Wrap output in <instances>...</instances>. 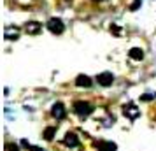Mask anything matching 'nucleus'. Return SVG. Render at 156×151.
I'll use <instances>...</instances> for the list:
<instances>
[{
	"label": "nucleus",
	"instance_id": "nucleus-5",
	"mask_svg": "<svg viewBox=\"0 0 156 151\" xmlns=\"http://www.w3.org/2000/svg\"><path fill=\"white\" fill-rule=\"evenodd\" d=\"M65 114H67V111H65V106L62 104V102L53 104V107H51V116H53V118H56V120H63Z\"/></svg>",
	"mask_w": 156,
	"mask_h": 151
},
{
	"label": "nucleus",
	"instance_id": "nucleus-18",
	"mask_svg": "<svg viewBox=\"0 0 156 151\" xmlns=\"http://www.w3.org/2000/svg\"><path fill=\"white\" fill-rule=\"evenodd\" d=\"M21 146H23V148H27V149H28V146H30V144H28V141H27V139H23V141H21Z\"/></svg>",
	"mask_w": 156,
	"mask_h": 151
},
{
	"label": "nucleus",
	"instance_id": "nucleus-8",
	"mask_svg": "<svg viewBox=\"0 0 156 151\" xmlns=\"http://www.w3.org/2000/svg\"><path fill=\"white\" fill-rule=\"evenodd\" d=\"M63 142H65V146H69V148H77L79 146V139H77V135H76L74 132H67Z\"/></svg>",
	"mask_w": 156,
	"mask_h": 151
},
{
	"label": "nucleus",
	"instance_id": "nucleus-6",
	"mask_svg": "<svg viewBox=\"0 0 156 151\" xmlns=\"http://www.w3.org/2000/svg\"><path fill=\"white\" fill-rule=\"evenodd\" d=\"M25 32L30 34V35H37V34L42 32V25L39 21H28V23H25Z\"/></svg>",
	"mask_w": 156,
	"mask_h": 151
},
{
	"label": "nucleus",
	"instance_id": "nucleus-7",
	"mask_svg": "<svg viewBox=\"0 0 156 151\" xmlns=\"http://www.w3.org/2000/svg\"><path fill=\"white\" fill-rule=\"evenodd\" d=\"M95 146H97V149L98 151H116L118 149L116 142H111V141H98Z\"/></svg>",
	"mask_w": 156,
	"mask_h": 151
},
{
	"label": "nucleus",
	"instance_id": "nucleus-14",
	"mask_svg": "<svg viewBox=\"0 0 156 151\" xmlns=\"http://www.w3.org/2000/svg\"><path fill=\"white\" fill-rule=\"evenodd\" d=\"M156 95H151V93H146V95H142L140 97V100L142 102H149V100H153V99H154Z\"/></svg>",
	"mask_w": 156,
	"mask_h": 151
},
{
	"label": "nucleus",
	"instance_id": "nucleus-13",
	"mask_svg": "<svg viewBox=\"0 0 156 151\" xmlns=\"http://www.w3.org/2000/svg\"><path fill=\"white\" fill-rule=\"evenodd\" d=\"M140 5H142V0H133V4L130 5V11H137Z\"/></svg>",
	"mask_w": 156,
	"mask_h": 151
},
{
	"label": "nucleus",
	"instance_id": "nucleus-3",
	"mask_svg": "<svg viewBox=\"0 0 156 151\" xmlns=\"http://www.w3.org/2000/svg\"><path fill=\"white\" fill-rule=\"evenodd\" d=\"M123 114L126 116L130 121H135V120H137V118L140 116V111H139V107L135 106L133 102H128L126 106L123 107Z\"/></svg>",
	"mask_w": 156,
	"mask_h": 151
},
{
	"label": "nucleus",
	"instance_id": "nucleus-1",
	"mask_svg": "<svg viewBox=\"0 0 156 151\" xmlns=\"http://www.w3.org/2000/svg\"><path fill=\"white\" fill-rule=\"evenodd\" d=\"M72 109H74V113H76L79 118H88V116L95 111V106L90 104L88 100H76L74 106H72Z\"/></svg>",
	"mask_w": 156,
	"mask_h": 151
},
{
	"label": "nucleus",
	"instance_id": "nucleus-4",
	"mask_svg": "<svg viewBox=\"0 0 156 151\" xmlns=\"http://www.w3.org/2000/svg\"><path fill=\"white\" fill-rule=\"evenodd\" d=\"M112 81H114V76H112V72H100L98 76H97V83H98L100 86H111L112 84Z\"/></svg>",
	"mask_w": 156,
	"mask_h": 151
},
{
	"label": "nucleus",
	"instance_id": "nucleus-19",
	"mask_svg": "<svg viewBox=\"0 0 156 151\" xmlns=\"http://www.w3.org/2000/svg\"><path fill=\"white\" fill-rule=\"evenodd\" d=\"M93 2H102V0H93Z\"/></svg>",
	"mask_w": 156,
	"mask_h": 151
},
{
	"label": "nucleus",
	"instance_id": "nucleus-15",
	"mask_svg": "<svg viewBox=\"0 0 156 151\" xmlns=\"http://www.w3.org/2000/svg\"><path fill=\"white\" fill-rule=\"evenodd\" d=\"M28 151H46V149L39 148V146H32V144H30V146H28Z\"/></svg>",
	"mask_w": 156,
	"mask_h": 151
},
{
	"label": "nucleus",
	"instance_id": "nucleus-16",
	"mask_svg": "<svg viewBox=\"0 0 156 151\" xmlns=\"http://www.w3.org/2000/svg\"><path fill=\"white\" fill-rule=\"evenodd\" d=\"M111 30H112V32L116 34V35H121V32H119L121 28H118V27H114V25H112V27H111Z\"/></svg>",
	"mask_w": 156,
	"mask_h": 151
},
{
	"label": "nucleus",
	"instance_id": "nucleus-12",
	"mask_svg": "<svg viewBox=\"0 0 156 151\" xmlns=\"http://www.w3.org/2000/svg\"><path fill=\"white\" fill-rule=\"evenodd\" d=\"M55 135H56V128L55 127H48V128L44 130V139L46 141H53Z\"/></svg>",
	"mask_w": 156,
	"mask_h": 151
},
{
	"label": "nucleus",
	"instance_id": "nucleus-11",
	"mask_svg": "<svg viewBox=\"0 0 156 151\" xmlns=\"http://www.w3.org/2000/svg\"><path fill=\"white\" fill-rule=\"evenodd\" d=\"M128 56L132 58V60H135V62H140V60H144V51L140 48H132V49L128 51Z\"/></svg>",
	"mask_w": 156,
	"mask_h": 151
},
{
	"label": "nucleus",
	"instance_id": "nucleus-17",
	"mask_svg": "<svg viewBox=\"0 0 156 151\" xmlns=\"http://www.w3.org/2000/svg\"><path fill=\"white\" fill-rule=\"evenodd\" d=\"M7 151H20V148H18V146H12V144H11V146H7Z\"/></svg>",
	"mask_w": 156,
	"mask_h": 151
},
{
	"label": "nucleus",
	"instance_id": "nucleus-2",
	"mask_svg": "<svg viewBox=\"0 0 156 151\" xmlns=\"http://www.w3.org/2000/svg\"><path fill=\"white\" fill-rule=\"evenodd\" d=\"M46 28L49 30L51 34L60 35V34L65 32V25H63V21H62L60 18H51L49 21H48V25H46Z\"/></svg>",
	"mask_w": 156,
	"mask_h": 151
},
{
	"label": "nucleus",
	"instance_id": "nucleus-10",
	"mask_svg": "<svg viewBox=\"0 0 156 151\" xmlns=\"http://www.w3.org/2000/svg\"><path fill=\"white\" fill-rule=\"evenodd\" d=\"M4 37H5L7 41H16V39L20 37V30H18V27H7V28L4 30Z\"/></svg>",
	"mask_w": 156,
	"mask_h": 151
},
{
	"label": "nucleus",
	"instance_id": "nucleus-9",
	"mask_svg": "<svg viewBox=\"0 0 156 151\" xmlns=\"http://www.w3.org/2000/svg\"><path fill=\"white\" fill-rule=\"evenodd\" d=\"M76 86L77 88H91V79L84 76V74H79L76 77Z\"/></svg>",
	"mask_w": 156,
	"mask_h": 151
}]
</instances>
